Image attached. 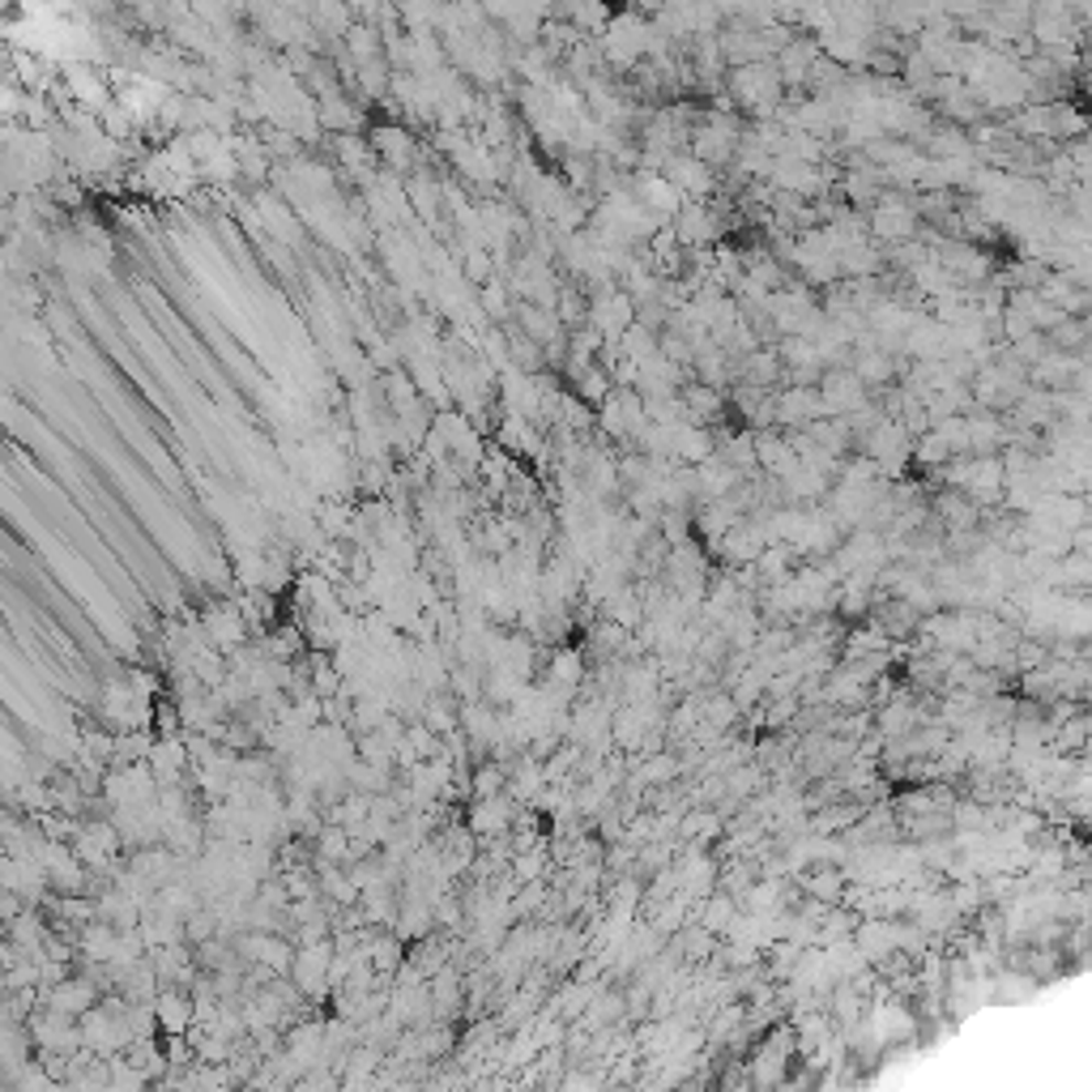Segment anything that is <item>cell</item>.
<instances>
[{"label": "cell", "instance_id": "1", "mask_svg": "<svg viewBox=\"0 0 1092 1092\" xmlns=\"http://www.w3.org/2000/svg\"><path fill=\"white\" fill-rule=\"evenodd\" d=\"M781 73L769 65V61H747L730 73V95L735 103L742 107H751V111H760V116H772L777 111V103H781Z\"/></svg>", "mask_w": 1092, "mask_h": 1092}, {"label": "cell", "instance_id": "2", "mask_svg": "<svg viewBox=\"0 0 1092 1092\" xmlns=\"http://www.w3.org/2000/svg\"><path fill=\"white\" fill-rule=\"evenodd\" d=\"M636 321V303H632V295L628 290H614V287H602L593 295V303H589V312H585V324H593L598 329V338L614 346L619 342V333L628 329V324Z\"/></svg>", "mask_w": 1092, "mask_h": 1092}, {"label": "cell", "instance_id": "3", "mask_svg": "<svg viewBox=\"0 0 1092 1092\" xmlns=\"http://www.w3.org/2000/svg\"><path fill=\"white\" fill-rule=\"evenodd\" d=\"M870 239H888V244H904L918 235V210L900 193L879 196V205L870 210Z\"/></svg>", "mask_w": 1092, "mask_h": 1092}, {"label": "cell", "instance_id": "4", "mask_svg": "<svg viewBox=\"0 0 1092 1092\" xmlns=\"http://www.w3.org/2000/svg\"><path fill=\"white\" fill-rule=\"evenodd\" d=\"M815 388H820V402H824V415H854V410H863V406H870L867 402V385L854 376V367H836V372H828V376H820L815 381Z\"/></svg>", "mask_w": 1092, "mask_h": 1092}, {"label": "cell", "instance_id": "5", "mask_svg": "<svg viewBox=\"0 0 1092 1092\" xmlns=\"http://www.w3.org/2000/svg\"><path fill=\"white\" fill-rule=\"evenodd\" d=\"M662 167H666L662 175H666V180H671V184H675V189L687 196V201H700V196H708L713 189H717V171H713L708 162L696 159L692 150H687V154H683V150H675V154L662 162Z\"/></svg>", "mask_w": 1092, "mask_h": 1092}, {"label": "cell", "instance_id": "6", "mask_svg": "<svg viewBox=\"0 0 1092 1092\" xmlns=\"http://www.w3.org/2000/svg\"><path fill=\"white\" fill-rule=\"evenodd\" d=\"M671 223H675L671 231H675V239L683 248H705V244L717 239V214L708 210L705 201H683Z\"/></svg>", "mask_w": 1092, "mask_h": 1092}, {"label": "cell", "instance_id": "7", "mask_svg": "<svg viewBox=\"0 0 1092 1092\" xmlns=\"http://www.w3.org/2000/svg\"><path fill=\"white\" fill-rule=\"evenodd\" d=\"M811 418H824V402L815 385H790L777 397V427H806Z\"/></svg>", "mask_w": 1092, "mask_h": 1092}, {"label": "cell", "instance_id": "8", "mask_svg": "<svg viewBox=\"0 0 1092 1092\" xmlns=\"http://www.w3.org/2000/svg\"><path fill=\"white\" fill-rule=\"evenodd\" d=\"M713 431L700 427V422H678L675 440H671V457L678 465H700L705 457H713Z\"/></svg>", "mask_w": 1092, "mask_h": 1092}, {"label": "cell", "instance_id": "9", "mask_svg": "<svg viewBox=\"0 0 1092 1092\" xmlns=\"http://www.w3.org/2000/svg\"><path fill=\"white\" fill-rule=\"evenodd\" d=\"M854 376H858L867 388L892 385V376H897V358L884 351V346H863L858 358H854Z\"/></svg>", "mask_w": 1092, "mask_h": 1092}, {"label": "cell", "instance_id": "10", "mask_svg": "<svg viewBox=\"0 0 1092 1092\" xmlns=\"http://www.w3.org/2000/svg\"><path fill=\"white\" fill-rule=\"evenodd\" d=\"M735 918H739V900H735V892H708L705 904H700V927H705V931L726 934Z\"/></svg>", "mask_w": 1092, "mask_h": 1092}, {"label": "cell", "instance_id": "11", "mask_svg": "<svg viewBox=\"0 0 1092 1092\" xmlns=\"http://www.w3.org/2000/svg\"><path fill=\"white\" fill-rule=\"evenodd\" d=\"M806 897L824 900V904H841V892H845V870H836L833 863H820L815 875H806Z\"/></svg>", "mask_w": 1092, "mask_h": 1092}, {"label": "cell", "instance_id": "12", "mask_svg": "<svg viewBox=\"0 0 1092 1092\" xmlns=\"http://www.w3.org/2000/svg\"><path fill=\"white\" fill-rule=\"evenodd\" d=\"M611 388H614V381L607 376V372H602V367H598V363H585V367H580V376H577L580 402H593V406H598V402H602V397H607Z\"/></svg>", "mask_w": 1092, "mask_h": 1092}, {"label": "cell", "instance_id": "13", "mask_svg": "<svg viewBox=\"0 0 1092 1092\" xmlns=\"http://www.w3.org/2000/svg\"><path fill=\"white\" fill-rule=\"evenodd\" d=\"M508 815V803L495 794V799H482V806L474 811V833H504V820Z\"/></svg>", "mask_w": 1092, "mask_h": 1092}, {"label": "cell", "instance_id": "14", "mask_svg": "<svg viewBox=\"0 0 1092 1092\" xmlns=\"http://www.w3.org/2000/svg\"><path fill=\"white\" fill-rule=\"evenodd\" d=\"M500 785H504V772L500 769H482V777H474L479 799H495V794H500Z\"/></svg>", "mask_w": 1092, "mask_h": 1092}]
</instances>
